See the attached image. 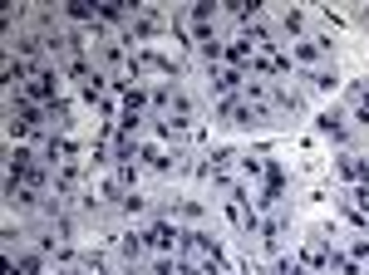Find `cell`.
Returning a JSON list of instances; mask_svg holds the SVG:
<instances>
[{
    "instance_id": "cell-1",
    "label": "cell",
    "mask_w": 369,
    "mask_h": 275,
    "mask_svg": "<svg viewBox=\"0 0 369 275\" xmlns=\"http://www.w3.org/2000/svg\"><path fill=\"white\" fill-rule=\"evenodd\" d=\"M315 128H320L325 138H335V143H345V118H340L335 108H330V113H320V118H315Z\"/></svg>"
},
{
    "instance_id": "cell-2",
    "label": "cell",
    "mask_w": 369,
    "mask_h": 275,
    "mask_svg": "<svg viewBox=\"0 0 369 275\" xmlns=\"http://www.w3.org/2000/svg\"><path fill=\"white\" fill-rule=\"evenodd\" d=\"M355 118H360V123H369V79H360V84H355Z\"/></svg>"
},
{
    "instance_id": "cell-3",
    "label": "cell",
    "mask_w": 369,
    "mask_h": 275,
    "mask_svg": "<svg viewBox=\"0 0 369 275\" xmlns=\"http://www.w3.org/2000/svg\"><path fill=\"white\" fill-rule=\"evenodd\" d=\"M280 30H285V35H300V30H305V15H300V10H285V15H280Z\"/></svg>"
}]
</instances>
